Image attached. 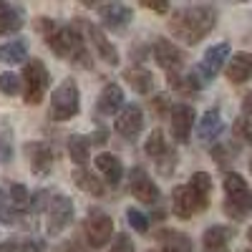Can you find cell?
Returning <instances> with one entry per match:
<instances>
[{
  "label": "cell",
  "instance_id": "1",
  "mask_svg": "<svg viewBox=\"0 0 252 252\" xmlns=\"http://www.w3.org/2000/svg\"><path fill=\"white\" fill-rule=\"evenodd\" d=\"M217 26V10L212 5H184L172 13L169 31L177 40L187 46H197L199 40Z\"/></svg>",
  "mask_w": 252,
  "mask_h": 252
},
{
  "label": "cell",
  "instance_id": "2",
  "mask_svg": "<svg viewBox=\"0 0 252 252\" xmlns=\"http://www.w3.org/2000/svg\"><path fill=\"white\" fill-rule=\"evenodd\" d=\"M46 43H48V48L58 58H68V61H73L76 66H81V68H91L94 61H91V56L86 51V40H83L81 28L76 23L58 28L53 35L46 38Z\"/></svg>",
  "mask_w": 252,
  "mask_h": 252
},
{
  "label": "cell",
  "instance_id": "3",
  "mask_svg": "<svg viewBox=\"0 0 252 252\" xmlns=\"http://www.w3.org/2000/svg\"><path fill=\"white\" fill-rule=\"evenodd\" d=\"M224 212L232 217V220H245L252 212V189L250 184L237 174V172H229L224 177Z\"/></svg>",
  "mask_w": 252,
  "mask_h": 252
},
{
  "label": "cell",
  "instance_id": "4",
  "mask_svg": "<svg viewBox=\"0 0 252 252\" xmlns=\"http://www.w3.org/2000/svg\"><path fill=\"white\" fill-rule=\"evenodd\" d=\"M81 109V94H78V86L76 81L66 78L61 86L51 94V109H48V116L51 121H68L78 114Z\"/></svg>",
  "mask_w": 252,
  "mask_h": 252
},
{
  "label": "cell",
  "instance_id": "5",
  "mask_svg": "<svg viewBox=\"0 0 252 252\" xmlns=\"http://www.w3.org/2000/svg\"><path fill=\"white\" fill-rule=\"evenodd\" d=\"M23 86H26V103L38 106L48 91V71L40 58H31L23 68Z\"/></svg>",
  "mask_w": 252,
  "mask_h": 252
},
{
  "label": "cell",
  "instance_id": "6",
  "mask_svg": "<svg viewBox=\"0 0 252 252\" xmlns=\"http://www.w3.org/2000/svg\"><path fill=\"white\" fill-rule=\"evenodd\" d=\"M73 220V202L63 194H56L46 204V229L48 235H61Z\"/></svg>",
  "mask_w": 252,
  "mask_h": 252
},
{
  "label": "cell",
  "instance_id": "7",
  "mask_svg": "<svg viewBox=\"0 0 252 252\" xmlns=\"http://www.w3.org/2000/svg\"><path fill=\"white\" fill-rule=\"evenodd\" d=\"M83 232H86V240L91 247H103L106 242H111V235H114V220L109 215H103L101 209H94L89 212L86 222H83Z\"/></svg>",
  "mask_w": 252,
  "mask_h": 252
},
{
  "label": "cell",
  "instance_id": "8",
  "mask_svg": "<svg viewBox=\"0 0 252 252\" xmlns=\"http://www.w3.org/2000/svg\"><path fill=\"white\" fill-rule=\"evenodd\" d=\"M76 26L86 33V38L91 40V46L98 51V56H101V61H106L109 66H119V51H116V46L111 43V40L106 38V33H103L98 26H94V23H86V20H76Z\"/></svg>",
  "mask_w": 252,
  "mask_h": 252
},
{
  "label": "cell",
  "instance_id": "9",
  "mask_svg": "<svg viewBox=\"0 0 252 252\" xmlns=\"http://www.w3.org/2000/svg\"><path fill=\"white\" fill-rule=\"evenodd\" d=\"M172 209L177 217H194L197 212L207 209V202L189 184H182L172 192Z\"/></svg>",
  "mask_w": 252,
  "mask_h": 252
},
{
  "label": "cell",
  "instance_id": "10",
  "mask_svg": "<svg viewBox=\"0 0 252 252\" xmlns=\"http://www.w3.org/2000/svg\"><path fill=\"white\" fill-rule=\"evenodd\" d=\"M154 61L159 63V66L164 71H169V73H179L182 66H184V53L182 48L174 43V40H166V38H157L154 40Z\"/></svg>",
  "mask_w": 252,
  "mask_h": 252
},
{
  "label": "cell",
  "instance_id": "11",
  "mask_svg": "<svg viewBox=\"0 0 252 252\" xmlns=\"http://www.w3.org/2000/svg\"><path fill=\"white\" fill-rule=\"evenodd\" d=\"M229 43H217V46H212V48H207V53H204V58H202V63L194 68L197 73H199V78L207 83V81H212L224 66H227V61H229Z\"/></svg>",
  "mask_w": 252,
  "mask_h": 252
},
{
  "label": "cell",
  "instance_id": "12",
  "mask_svg": "<svg viewBox=\"0 0 252 252\" xmlns=\"http://www.w3.org/2000/svg\"><path fill=\"white\" fill-rule=\"evenodd\" d=\"M23 152H26V159H28L31 169L35 174H48L53 169L56 152H53L51 144H46V141H28Z\"/></svg>",
  "mask_w": 252,
  "mask_h": 252
},
{
  "label": "cell",
  "instance_id": "13",
  "mask_svg": "<svg viewBox=\"0 0 252 252\" xmlns=\"http://www.w3.org/2000/svg\"><path fill=\"white\" fill-rule=\"evenodd\" d=\"M129 189H131V194L139 202H144V204H157L159 202V187L152 182V177L146 174L141 166L131 169V174H129Z\"/></svg>",
  "mask_w": 252,
  "mask_h": 252
},
{
  "label": "cell",
  "instance_id": "14",
  "mask_svg": "<svg viewBox=\"0 0 252 252\" xmlns=\"http://www.w3.org/2000/svg\"><path fill=\"white\" fill-rule=\"evenodd\" d=\"M194 106H189V103H177L172 106L169 111V121H172V134L179 144H187L189 134H192V126H194Z\"/></svg>",
  "mask_w": 252,
  "mask_h": 252
},
{
  "label": "cell",
  "instance_id": "15",
  "mask_svg": "<svg viewBox=\"0 0 252 252\" xmlns=\"http://www.w3.org/2000/svg\"><path fill=\"white\" fill-rule=\"evenodd\" d=\"M144 129V114L136 103H126L121 109L119 119H116V131L124 136V139H136Z\"/></svg>",
  "mask_w": 252,
  "mask_h": 252
},
{
  "label": "cell",
  "instance_id": "16",
  "mask_svg": "<svg viewBox=\"0 0 252 252\" xmlns=\"http://www.w3.org/2000/svg\"><path fill=\"white\" fill-rule=\"evenodd\" d=\"M98 15L103 20V26L111 28V31H121L124 26L131 23V8L124 5V3H111V5H98Z\"/></svg>",
  "mask_w": 252,
  "mask_h": 252
},
{
  "label": "cell",
  "instance_id": "17",
  "mask_svg": "<svg viewBox=\"0 0 252 252\" xmlns=\"http://www.w3.org/2000/svg\"><path fill=\"white\" fill-rule=\"evenodd\" d=\"M232 242V229L224 224H212L202 235V250L204 252H227Z\"/></svg>",
  "mask_w": 252,
  "mask_h": 252
},
{
  "label": "cell",
  "instance_id": "18",
  "mask_svg": "<svg viewBox=\"0 0 252 252\" xmlns=\"http://www.w3.org/2000/svg\"><path fill=\"white\" fill-rule=\"evenodd\" d=\"M227 78L229 83H245L252 78V53H235L227 61Z\"/></svg>",
  "mask_w": 252,
  "mask_h": 252
},
{
  "label": "cell",
  "instance_id": "19",
  "mask_svg": "<svg viewBox=\"0 0 252 252\" xmlns=\"http://www.w3.org/2000/svg\"><path fill=\"white\" fill-rule=\"evenodd\" d=\"M96 106H98V111H101L103 116H111V114H116L119 109H124V91H121L119 83H106V86L101 89Z\"/></svg>",
  "mask_w": 252,
  "mask_h": 252
},
{
  "label": "cell",
  "instance_id": "20",
  "mask_svg": "<svg viewBox=\"0 0 252 252\" xmlns=\"http://www.w3.org/2000/svg\"><path fill=\"white\" fill-rule=\"evenodd\" d=\"M96 169L103 174V179H106V184L116 187L124 177V166H121V159L116 154H109V152H103L96 157Z\"/></svg>",
  "mask_w": 252,
  "mask_h": 252
},
{
  "label": "cell",
  "instance_id": "21",
  "mask_svg": "<svg viewBox=\"0 0 252 252\" xmlns=\"http://www.w3.org/2000/svg\"><path fill=\"white\" fill-rule=\"evenodd\" d=\"M157 240L161 242L159 252H192V240L179 229H159Z\"/></svg>",
  "mask_w": 252,
  "mask_h": 252
},
{
  "label": "cell",
  "instance_id": "22",
  "mask_svg": "<svg viewBox=\"0 0 252 252\" xmlns=\"http://www.w3.org/2000/svg\"><path fill=\"white\" fill-rule=\"evenodd\" d=\"M222 114H220V109H209V111H204V116H202V121H199V129H197V134H199V139L202 141H215L220 134H222Z\"/></svg>",
  "mask_w": 252,
  "mask_h": 252
},
{
  "label": "cell",
  "instance_id": "23",
  "mask_svg": "<svg viewBox=\"0 0 252 252\" xmlns=\"http://www.w3.org/2000/svg\"><path fill=\"white\" fill-rule=\"evenodd\" d=\"M124 81L141 96L154 91V76H152V71H146V68H126L124 71Z\"/></svg>",
  "mask_w": 252,
  "mask_h": 252
},
{
  "label": "cell",
  "instance_id": "24",
  "mask_svg": "<svg viewBox=\"0 0 252 252\" xmlns=\"http://www.w3.org/2000/svg\"><path fill=\"white\" fill-rule=\"evenodd\" d=\"M23 28V10L10 3H0V35H8Z\"/></svg>",
  "mask_w": 252,
  "mask_h": 252
},
{
  "label": "cell",
  "instance_id": "25",
  "mask_svg": "<svg viewBox=\"0 0 252 252\" xmlns=\"http://www.w3.org/2000/svg\"><path fill=\"white\" fill-rule=\"evenodd\" d=\"M0 61L13 66V63H28V46L26 40H8L5 46H0Z\"/></svg>",
  "mask_w": 252,
  "mask_h": 252
},
{
  "label": "cell",
  "instance_id": "26",
  "mask_svg": "<svg viewBox=\"0 0 252 252\" xmlns=\"http://www.w3.org/2000/svg\"><path fill=\"white\" fill-rule=\"evenodd\" d=\"M73 182H76V187L78 189H83V192H89V194H94V197H101L103 192H106V184H103L94 172H89V169H78L76 174H73Z\"/></svg>",
  "mask_w": 252,
  "mask_h": 252
},
{
  "label": "cell",
  "instance_id": "27",
  "mask_svg": "<svg viewBox=\"0 0 252 252\" xmlns=\"http://www.w3.org/2000/svg\"><path fill=\"white\" fill-rule=\"evenodd\" d=\"M5 197H8L10 207L18 209L20 215L31 212V202H33V197H31V192H28L23 184H10V187H8V192H5Z\"/></svg>",
  "mask_w": 252,
  "mask_h": 252
},
{
  "label": "cell",
  "instance_id": "28",
  "mask_svg": "<svg viewBox=\"0 0 252 252\" xmlns=\"http://www.w3.org/2000/svg\"><path fill=\"white\" fill-rule=\"evenodd\" d=\"M89 149H91V139L89 136L73 134L68 139V157H71V161H76V164L83 166V164L89 161Z\"/></svg>",
  "mask_w": 252,
  "mask_h": 252
},
{
  "label": "cell",
  "instance_id": "29",
  "mask_svg": "<svg viewBox=\"0 0 252 252\" xmlns=\"http://www.w3.org/2000/svg\"><path fill=\"white\" fill-rule=\"evenodd\" d=\"M172 146L166 144V139H164V131L161 129H154L149 136H146V141H144V152L149 154L152 159H159V157H164L166 152H169Z\"/></svg>",
  "mask_w": 252,
  "mask_h": 252
},
{
  "label": "cell",
  "instance_id": "30",
  "mask_svg": "<svg viewBox=\"0 0 252 252\" xmlns=\"http://www.w3.org/2000/svg\"><path fill=\"white\" fill-rule=\"evenodd\" d=\"M189 187H192L204 202H209V194H212V177H209L207 172H197V174H192V179H189Z\"/></svg>",
  "mask_w": 252,
  "mask_h": 252
},
{
  "label": "cell",
  "instance_id": "31",
  "mask_svg": "<svg viewBox=\"0 0 252 252\" xmlns=\"http://www.w3.org/2000/svg\"><path fill=\"white\" fill-rule=\"evenodd\" d=\"M20 86H23V81H20V76L15 73H0V94H5V96H15L20 94Z\"/></svg>",
  "mask_w": 252,
  "mask_h": 252
},
{
  "label": "cell",
  "instance_id": "32",
  "mask_svg": "<svg viewBox=\"0 0 252 252\" xmlns=\"http://www.w3.org/2000/svg\"><path fill=\"white\" fill-rule=\"evenodd\" d=\"M13 159V131L8 126H0V164Z\"/></svg>",
  "mask_w": 252,
  "mask_h": 252
},
{
  "label": "cell",
  "instance_id": "33",
  "mask_svg": "<svg viewBox=\"0 0 252 252\" xmlns=\"http://www.w3.org/2000/svg\"><path fill=\"white\" fill-rule=\"evenodd\" d=\"M126 220H129V224L136 229V232H141V235L149 232V217H146L144 212H139V209L129 207L126 209Z\"/></svg>",
  "mask_w": 252,
  "mask_h": 252
},
{
  "label": "cell",
  "instance_id": "34",
  "mask_svg": "<svg viewBox=\"0 0 252 252\" xmlns=\"http://www.w3.org/2000/svg\"><path fill=\"white\" fill-rule=\"evenodd\" d=\"M157 169H159V174L169 177V174L177 169V152H174V149H169L164 157H159V159H157Z\"/></svg>",
  "mask_w": 252,
  "mask_h": 252
},
{
  "label": "cell",
  "instance_id": "35",
  "mask_svg": "<svg viewBox=\"0 0 252 252\" xmlns=\"http://www.w3.org/2000/svg\"><path fill=\"white\" fill-rule=\"evenodd\" d=\"M235 134H237L242 141L252 144V119H247V116L235 119Z\"/></svg>",
  "mask_w": 252,
  "mask_h": 252
},
{
  "label": "cell",
  "instance_id": "36",
  "mask_svg": "<svg viewBox=\"0 0 252 252\" xmlns=\"http://www.w3.org/2000/svg\"><path fill=\"white\" fill-rule=\"evenodd\" d=\"M109 252H134V242L129 235H116V240L111 242Z\"/></svg>",
  "mask_w": 252,
  "mask_h": 252
},
{
  "label": "cell",
  "instance_id": "37",
  "mask_svg": "<svg viewBox=\"0 0 252 252\" xmlns=\"http://www.w3.org/2000/svg\"><path fill=\"white\" fill-rule=\"evenodd\" d=\"M18 250L20 252H40V250H43V245H40V240H20L18 242Z\"/></svg>",
  "mask_w": 252,
  "mask_h": 252
},
{
  "label": "cell",
  "instance_id": "38",
  "mask_svg": "<svg viewBox=\"0 0 252 252\" xmlns=\"http://www.w3.org/2000/svg\"><path fill=\"white\" fill-rule=\"evenodd\" d=\"M141 5L146 10H154V13H166V10H169V5H166V3H149V0H144Z\"/></svg>",
  "mask_w": 252,
  "mask_h": 252
},
{
  "label": "cell",
  "instance_id": "39",
  "mask_svg": "<svg viewBox=\"0 0 252 252\" xmlns=\"http://www.w3.org/2000/svg\"><path fill=\"white\" fill-rule=\"evenodd\" d=\"M58 252H89L86 247H81L78 242H66L63 247H58Z\"/></svg>",
  "mask_w": 252,
  "mask_h": 252
},
{
  "label": "cell",
  "instance_id": "40",
  "mask_svg": "<svg viewBox=\"0 0 252 252\" xmlns=\"http://www.w3.org/2000/svg\"><path fill=\"white\" fill-rule=\"evenodd\" d=\"M242 111H245V116H252V91L245 94V98H242Z\"/></svg>",
  "mask_w": 252,
  "mask_h": 252
},
{
  "label": "cell",
  "instance_id": "41",
  "mask_svg": "<svg viewBox=\"0 0 252 252\" xmlns=\"http://www.w3.org/2000/svg\"><path fill=\"white\" fill-rule=\"evenodd\" d=\"M0 252H20L18 245H0Z\"/></svg>",
  "mask_w": 252,
  "mask_h": 252
},
{
  "label": "cell",
  "instance_id": "42",
  "mask_svg": "<svg viewBox=\"0 0 252 252\" xmlns=\"http://www.w3.org/2000/svg\"><path fill=\"white\" fill-rule=\"evenodd\" d=\"M247 240H250V242H252V227H250V229H247Z\"/></svg>",
  "mask_w": 252,
  "mask_h": 252
},
{
  "label": "cell",
  "instance_id": "43",
  "mask_svg": "<svg viewBox=\"0 0 252 252\" xmlns=\"http://www.w3.org/2000/svg\"><path fill=\"white\" fill-rule=\"evenodd\" d=\"M250 172H252V159H250Z\"/></svg>",
  "mask_w": 252,
  "mask_h": 252
},
{
  "label": "cell",
  "instance_id": "44",
  "mask_svg": "<svg viewBox=\"0 0 252 252\" xmlns=\"http://www.w3.org/2000/svg\"><path fill=\"white\" fill-rule=\"evenodd\" d=\"M149 252H157V250H149Z\"/></svg>",
  "mask_w": 252,
  "mask_h": 252
},
{
  "label": "cell",
  "instance_id": "45",
  "mask_svg": "<svg viewBox=\"0 0 252 252\" xmlns=\"http://www.w3.org/2000/svg\"><path fill=\"white\" fill-rule=\"evenodd\" d=\"M247 252H252V250H247Z\"/></svg>",
  "mask_w": 252,
  "mask_h": 252
}]
</instances>
